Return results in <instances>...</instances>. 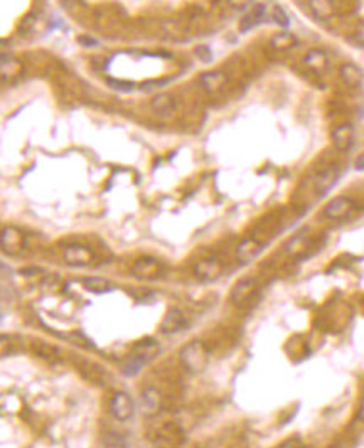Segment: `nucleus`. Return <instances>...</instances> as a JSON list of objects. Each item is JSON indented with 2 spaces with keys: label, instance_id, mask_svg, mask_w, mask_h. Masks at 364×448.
<instances>
[{
  "label": "nucleus",
  "instance_id": "nucleus-1",
  "mask_svg": "<svg viewBox=\"0 0 364 448\" xmlns=\"http://www.w3.org/2000/svg\"><path fill=\"white\" fill-rule=\"evenodd\" d=\"M157 350H159V345L154 339L140 340L138 344H135L130 357H128L127 362L123 364V374H125V376H135V374L140 371L152 357L157 355Z\"/></svg>",
  "mask_w": 364,
  "mask_h": 448
},
{
  "label": "nucleus",
  "instance_id": "nucleus-2",
  "mask_svg": "<svg viewBox=\"0 0 364 448\" xmlns=\"http://www.w3.org/2000/svg\"><path fill=\"white\" fill-rule=\"evenodd\" d=\"M181 361L186 366L187 371L201 372L204 371L207 362H209V354L201 340H191L181 350Z\"/></svg>",
  "mask_w": 364,
  "mask_h": 448
},
{
  "label": "nucleus",
  "instance_id": "nucleus-3",
  "mask_svg": "<svg viewBox=\"0 0 364 448\" xmlns=\"http://www.w3.org/2000/svg\"><path fill=\"white\" fill-rule=\"evenodd\" d=\"M354 209H356V202H354L351 197L339 196V197H334V199L325 206L324 216L329 219H342V218L351 216Z\"/></svg>",
  "mask_w": 364,
  "mask_h": 448
},
{
  "label": "nucleus",
  "instance_id": "nucleus-4",
  "mask_svg": "<svg viewBox=\"0 0 364 448\" xmlns=\"http://www.w3.org/2000/svg\"><path fill=\"white\" fill-rule=\"evenodd\" d=\"M95 260L93 251L83 244H71L64 249V261L69 266H88Z\"/></svg>",
  "mask_w": 364,
  "mask_h": 448
},
{
  "label": "nucleus",
  "instance_id": "nucleus-5",
  "mask_svg": "<svg viewBox=\"0 0 364 448\" xmlns=\"http://www.w3.org/2000/svg\"><path fill=\"white\" fill-rule=\"evenodd\" d=\"M2 249L4 253H7V255H19V253L22 251V248H24V234H22V231H19L17 228H14V226H7V228L2 229Z\"/></svg>",
  "mask_w": 364,
  "mask_h": 448
},
{
  "label": "nucleus",
  "instance_id": "nucleus-6",
  "mask_svg": "<svg viewBox=\"0 0 364 448\" xmlns=\"http://www.w3.org/2000/svg\"><path fill=\"white\" fill-rule=\"evenodd\" d=\"M221 273H223V265L216 260V258H206L196 263L194 266V275L197 280L201 281H214L218 280Z\"/></svg>",
  "mask_w": 364,
  "mask_h": 448
},
{
  "label": "nucleus",
  "instance_id": "nucleus-7",
  "mask_svg": "<svg viewBox=\"0 0 364 448\" xmlns=\"http://www.w3.org/2000/svg\"><path fill=\"white\" fill-rule=\"evenodd\" d=\"M135 406H133V399L127 392H117L112 399V413L113 416L120 419V421H127L128 418H132Z\"/></svg>",
  "mask_w": 364,
  "mask_h": 448
},
{
  "label": "nucleus",
  "instance_id": "nucleus-8",
  "mask_svg": "<svg viewBox=\"0 0 364 448\" xmlns=\"http://www.w3.org/2000/svg\"><path fill=\"white\" fill-rule=\"evenodd\" d=\"M186 327H187L186 315L179 308H170L164 315L162 322H160V330L164 334H176V332L184 330Z\"/></svg>",
  "mask_w": 364,
  "mask_h": 448
},
{
  "label": "nucleus",
  "instance_id": "nucleus-9",
  "mask_svg": "<svg viewBox=\"0 0 364 448\" xmlns=\"http://www.w3.org/2000/svg\"><path fill=\"white\" fill-rule=\"evenodd\" d=\"M226 83H228V78L223 71H209V73L201 75V78H199L201 88L209 95L219 93V91L226 86Z\"/></svg>",
  "mask_w": 364,
  "mask_h": 448
},
{
  "label": "nucleus",
  "instance_id": "nucleus-10",
  "mask_svg": "<svg viewBox=\"0 0 364 448\" xmlns=\"http://www.w3.org/2000/svg\"><path fill=\"white\" fill-rule=\"evenodd\" d=\"M132 273L137 278L142 280H154L160 275V266L159 263L152 258H140L135 261V265L132 268Z\"/></svg>",
  "mask_w": 364,
  "mask_h": 448
},
{
  "label": "nucleus",
  "instance_id": "nucleus-11",
  "mask_svg": "<svg viewBox=\"0 0 364 448\" xmlns=\"http://www.w3.org/2000/svg\"><path fill=\"white\" fill-rule=\"evenodd\" d=\"M263 248L265 246L260 241H256V239H253V238H246L238 244L236 256L241 263H250L263 251Z\"/></svg>",
  "mask_w": 364,
  "mask_h": 448
},
{
  "label": "nucleus",
  "instance_id": "nucleus-12",
  "mask_svg": "<svg viewBox=\"0 0 364 448\" xmlns=\"http://www.w3.org/2000/svg\"><path fill=\"white\" fill-rule=\"evenodd\" d=\"M339 181V169L337 167H329L325 170H322V172L315 177V192L319 194V196H325L327 192L330 191L335 182Z\"/></svg>",
  "mask_w": 364,
  "mask_h": 448
},
{
  "label": "nucleus",
  "instance_id": "nucleus-13",
  "mask_svg": "<svg viewBox=\"0 0 364 448\" xmlns=\"http://www.w3.org/2000/svg\"><path fill=\"white\" fill-rule=\"evenodd\" d=\"M332 143L337 150H347L354 143V127L351 123L339 125L332 132Z\"/></svg>",
  "mask_w": 364,
  "mask_h": 448
},
{
  "label": "nucleus",
  "instance_id": "nucleus-14",
  "mask_svg": "<svg viewBox=\"0 0 364 448\" xmlns=\"http://www.w3.org/2000/svg\"><path fill=\"white\" fill-rule=\"evenodd\" d=\"M339 76H340V80L344 81V85H347L349 88H359L362 85V80H364L362 69L352 63L342 64V66L339 68Z\"/></svg>",
  "mask_w": 364,
  "mask_h": 448
},
{
  "label": "nucleus",
  "instance_id": "nucleus-15",
  "mask_svg": "<svg viewBox=\"0 0 364 448\" xmlns=\"http://www.w3.org/2000/svg\"><path fill=\"white\" fill-rule=\"evenodd\" d=\"M303 64L307 68H310L312 71H324L329 66V58H327L325 51L322 49H310L303 58Z\"/></svg>",
  "mask_w": 364,
  "mask_h": 448
},
{
  "label": "nucleus",
  "instance_id": "nucleus-16",
  "mask_svg": "<svg viewBox=\"0 0 364 448\" xmlns=\"http://www.w3.org/2000/svg\"><path fill=\"white\" fill-rule=\"evenodd\" d=\"M255 290V280L246 276V278H241L234 285L233 292H231V300L234 303H243L245 300L250 298L251 292Z\"/></svg>",
  "mask_w": 364,
  "mask_h": 448
},
{
  "label": "nucleus",
  "instance_id": "nucleus-17",
  "mask_svg": "<svg viewBox=\"0 0 364 448\" xmlns=\"http://www.w3.org/2000/svg\"><path fill=\"white\" fill-rule=\"evenodd\" d=\"M297 44H298V39L288 31L278 32V34H275L273 38L270 39V46L275 51H288V49L295 48Z\"/></svg>",
  "mask_w": 364,
  "mask_h": 448
},
{
  "label": "nucleus",
  "instance_id": "nucleus-18",
  "mask_svg": "<svg viewBox=\"0 0 364 448\" xmlns=\"http://www.w3.org/2000/svg\"><path fill=\"white\" fill-rule=\"evenodd\" d=\"M265 16V6L263 4H256L253 7V11L250 14H246L245 17L241 19V24H239V31L241 32H248L250 29H253L255 26H258L261 22Z\"/></svg>",
  "mask_w": 364,
  "mask_h": 448
},
{
  "label": "nucleus",
  "instance_id": "nucleus-19",
  "mask_svg": "<svg viewBox=\"0 0 364 448\" xmlns=\"http://www.w3.org/2000/svg\"><path fill=\"white\" fill-rule=\"evenodd\" d=\"M21 63L16 58L2 54V80H14L21 73Z\"/></svg>",
  "mask_w": 364,
  "mask_h": 448
},
{
  "label": "nucleus",
  "instance_id": "nucleus-20",
  "mask_svg": "<svg viewBox=\"0 0 364 448\" xmlns=\"http://www.w3.org/2000/svg\"><path fill=\"white\" fill-rule=\"evenodd\" d=\"M85 288L93 293H108L113 290V285L107 278H100V276H90L85 280Z\"/></svg>",
  "mask_w": 364,
  "mask_h": 448
},
{
  "label": "nucleus",
  "instance_id": "nucleus-21",
  "mask_svg": "<svg viewBox=\"0 0 364 448\" xmlns=\"http://www.w3.org/2000/svg\"><path fill=\"white\" fill-rule=\"evenodd\" d=\"M150 105L157 113H169L174 110V100L169 95H157L155 98H152Z\"/></svg>",
  "mask_w": 364,
  "mask_h": 448
},
{
  "label": "nucleus",
  "instance_id": "nucleus-22",
  "mask_svg": "<svg viewBox=\"0 0 364 448\" xmlns=\"http://www.w3.org/2000/svg\"><path fill=\"white\" fill-rule=\"evenodd\" d=\"M308 6H310V9L314 11V14L317 17H320V19H327V17L332 14V6H330V2H308Z\"/></svg>",
  "mask_w": 364,
  "mask_h": 448
},
{
  "label": "nucleus",
  "instance_id": "nucleus-23",
  "mask_svg": "<svg viewBox=\"0 0 364 448\" xmlns=\"http://www.w3.org/2000/svg\"><path fill=\"white\" fill-rule=\"evenodd\" d=\"M305 244H307V238L303 236V233H298L297 236H293L287 244H285V251L293 255V253H298L300 249L305 248Z\"/></svg>",
  "mask_w": 364,
  "mask_h": 448
},
{
  "label": "nucleus",
  "instance_id": "nucleus-24",
  "mask_svg": "<svg viewBox=\"0 0 364 448\" xmlns=\"http://www.w3.org/2000/svg\"><path fill=\"white\" fill-rule=\"evenodd\" d=\"M103 448H127V443L118 433H108L103 438Z\"/></svg>",
  "mask_w": 364,
  "mask_h": 448
},
{
  "label": "nucleus",
  "instance_id": "nucleus-25",
  "mask_svg": "<svg viewBox=\"0 0 364 448\" xmlns=\"http://www.w3.org/2000/svg\"><path fill=\"white\" fill-rule=\"evenodd\" d=\"M107 85L118 91H133L135 90V83L122 81V80H117V78H107Z\"/></svg>",
  "mask_w": 364,
  "mask_h": 448
},
{
  "label": "nucleus",
  "instance_id": "nucleus-26",
  "mask_svg": "<svg viewBox=\"0 0 364 448\" xmlns=\"http://www.w3.org/2000/svg\"><path fill=\"white\" fill-rule=\"evenodd\" d=\"M273 19H275L276 24L282 26V27H288V24H290V19H288L287 12H285L280 6H275V9H273Z\"/></svg>",
  "mask_w": 364,
  "mask_h": 448
},
{
  "label": "nucleus",
  "instance_id": "nucleus-27",
  "mask_svg": "<svg viewBox=\"0 0 364 448\" xmlns=\"http://www.w3.org/2000/svg\"><path fill=\"white\" fill-rule=\"evenodd\" d=\"M194 54L202 63H209L213 59V51L209 49V46H197L194 49Z\"/></svg>",
  "mask_w": 364,
  "mask_h": 448
},
{
  "label": "nucleus",
  "instance_id": "nucleus-28",
  "mask_svg": "<svg viewBox=\"0 0 364 448\" xmlns=\"http://www.w3.org/2000/svg\"><path fill=\"white\" fill-rule=\"evenodd\" d=\"M165 83H167V80H152V81H145L140 85V90L142 91H150V90H155V88H160V86H165Z\"/></svg>",
  "mask_w": 364,
  "mask_h": 448
},
{
  "label": "nucleus",
  "instance_id": "nucleus-29",
  "mask_svg": "<svg viewBox=\"0 0 364 448\" xmlns=\"http://www.w3.org/2000/svg\"><path fill=\"white\" fill-rule=\"evenodd\" d=\"M78 43H80L83 48H96V46L100 44L96 39L88 38V36H80V38H78Z\"/></svg>",
  "mask_w": 364,
  "mask_h": 448
},
{
  "label": "nucleus",
  "instance_id": "nucleus-30",
  "mask_svg": "<svg viewBox=\"0 0 364 448\" xmlns=\"http://www.w3.org/2000/svg\"><path fill=\"white\" fill-rule=\"evenodd\" d=\"M354 38H356V41L359 44H362L364 46V24H361L357 27V31H356V36H354Z\"/></svg>",
  "mask_w": 364,
  "mask_h": 448
},
{
  "label": "nucleus",
  "instance_id": "nucleus-31",
  "mask_svg": "<svg viewBox=\"0 0 364 448\" xmlns=\"http://www.w3.org/2000/svg\"><path fill=\"white\" fill-rule=\"evenodd\" d=\"M356 169H359V170L364 169V155L359 157V159L356 160Z\"/></svg>",
  "mask_w": 364,
  "mask_h": 448
},
{
  "label": "nucleus",
  "instance_id": "nucleus-32",
  "mask_svg": "<svg viewBox=\"0 0 364 448\" xmlns=\"http://www.w3.org/2000/svg\"><path fill=\"white\" fill-rule=\"evenodd\" d=\"M361 416L364 418V399H362V403H361Z\"/></svg>",
  "mask_w": 364,
  "mask_h": 448
},
{
  "label": "nucleus",
  "instance_id": "nucleus-33",
  "mask_svg": "<svg viewBox=\"0 0 364 448\" xmlns=\"http://www.w3.org/2000/svg\"><path fill=\"white\" fill-rule=\"evenodd\" d=\"M283 448H295V446H283Z\"/></svg>",
  "mask_w": 364,
  "mask_h": 448
}]
</instances>
